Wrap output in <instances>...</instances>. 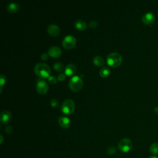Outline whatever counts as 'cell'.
Masks as SVG:
<instances>
[{
    "label": "cell",
    "instance_id": "7",
    "mask_svg": "<svg viewBox=\"0 0 158 158\" xmlns=\"http://www.w3.org/2000/svg\"><path fill=\"white\" fill-rule=\"evenodd\" d=\"M36 89L40 95H45L48 91V85L43 79H39L37 81Z\"/></svg>",
    "mask_w": 158,
    "mask_h": 158
},
{
    "label": "cell",
    "instance_id": "16",
    "mask_svg": "<svg viewBox=\"0 0 158 158\" xmlns=\"http://www.w3.org/2000/svg\"><path fill=\"white\" fill-rule=\"evenodd\" d=\"M93 63L95 66L97 67L103 66L105 64V60L101 56H95L93 59Z\"/></svg>",
    "mask_w": 158,
    "mask_h": 158
},
{
    "label": "cell",
    "instance_id": "18",
    "mask_svg": "<svg viewBox=\"0 0 158 158\" xmlns=\"http://www.w3.org/2000/svg\"><path fill=\"white\" fill-rule=\"evenodd\" d=\"M150 152L153 154L156 155L158 154V143H154L152 145L150 146L149 148Z\"/></svg>",
    "mask_w": 158,
    "mask_h": 158
},
{
    "label": "cell",
    "instance_id": "20",
    "mask_svg": "<svg viewBox=\"0 0 158 158\" xmlns=\"http://www.w3.org/2000/svg\"><path fill=\"white\" fill-rule=\"evenodd\" d=\"M6 77L4 74H1L0 76V87H2L6 83Z\"/></svg>",
    "mask_w": 158,
    "mask_h": 158
},
{
    "label": "cell",
    "instance_id": "11",
    "mask_svg": "<svg viewBox=\"0 0 158 158\" xmlns=\"http://www.w3.org/2000/svg\"><path fill=\"white\" fill-rule=\"evenodd\" d=\"M12 119L11 113L8 111H3L1 112V115H0V120H1L2 123L4 124H7Z\"/></svg>",
    "mask_w": 158,
    "mask_h": 158
},
{
    "label": "cell",
    "instance_id": "13",
    "mask_svg": "<svg viewBox=\"0 0 158 158\" xmlns=\"http://www.w3.org/2000/svg\"><path fill=\"white\" fill-rule=\"evenodd\" d=\"M77 72V67L73 64H67L65 68V74L68 76H72Z\"/></svg>",
    "mask_w": 158,
    "mask_h": 158
},
{
    "label": "cell",
    "instance_id": "24",
    "mask_svg": "<svg viewBox=\"0 0 158 158\" xmlns=\"http://www.w3.org/2000/svg\"><path fill=\"white\" fill-rule=\"evenodd\" d=\"M98 22H96L95 20H92V21H91L90 22V24H89V26H90L92 29L97 28V27H98Z\"/></svg>",
    "mask_w": 158,
    "mask_h": 158
},
{
    "label": "cell",
    "instance_id": "6",
    "mask_svg": "<svg viewBox=\"0 0 158 158\" xmlns=\"http://www.w3.org/2000/svg\"><path fill=\"white\" fill-rule=\"evenodd\" d=\"M77 40L73 35L66 36L63 41V46L66 50H71L76 45Z\"/></svg>",
    "mask_w": 158,
    "mask_h": 158
},
{
    "label": "cell",
    "instance_id": "15",
    "mask_svg": "<svg viewBox=\"0 0 158 158\" xmlns=\"http://www.w3.org/2000/svg\"><path fill=\"white\" fill-rule=\"evenodd\" d=\"M75 27L80 31H84L87 29V24L83 20L79 19L75 22Z\"/></svg>",
    "mask_w": 158,
    "mask_h": 158
},
{
    "label": "cell",
    "instance_id": "17",
    "mask_svg": "<svg viewBox=\"0 0 158 158\" xmlns=\"http://www.w3.org/2000/svg\"><path fill=\"white\" fill-rule=\"evenodd\" d=\"M110 72H111V70L107 67H104L100 71V75L102 78H106L107 76H109Z\"/></svg>",
    "mask_w": 158,
    "mask_h": 158
},
{
    "label": "cell",
    "instance_id": "23",
    "mask_svg": "<svg viewBox=\"0 0 158 158\" xmlns=\"http://www.w3.org/2000/svg\"><path fill=\"white\" fill-rule=\"evenodd\" d=\"M50 105L52 107H56L58 105V102L56 99H51L50 101Z\"/></svg>",
    "mask_w": 158,
    "mask_h": 158
},
{
    "label": "cell",
    "instance_id": "5",
    "mask_svg": "<svg viewBox=\"0 0 158 158\" xmlns=\"http://www.w3.org/2000/svg\"><path fill=\"white\" fill-rule=\"evenodd\" d=\"M133 146L132 141L128 139H123L118 143V147L120 152L123 153L129 152Z\"/></svg>",
    "mask_w": 158,
    "mask_h": 158
},
{
    "label": "cell",
    "instance_id": "22",
    "mask_svg": "<svg viewBox=\"0 0 158 158\" xmlns=\"http://www.w3.org/2000/svg\"><path fill=\"white\" fill-rule=\"evenodd\" d=\"M48 81H49L50 83L52 85L56 84V83H57V79L56 77H54V76H50L48 78Z\"/></svg>",
    "mask_w": 158,
    "mask_h": 158
},
{
    "label": "cell",
    "instance_id": "25",
    "mask_svg": "<svg viewBox=\"0 0 158 158\" xmlns=\"http://www.w3.org/2000/svg\"><path fill=\"white\" fill-rule=\"evenodd\" d=\"M66 74H60L59 75H58V80L59 81H64L65 79H66Z\"/></svg>",
    "mask_w": 158,
    "mask_h": 158
},
{
    "label": "cell",
    "instance_id": "27",
    "mask_svg": "<svg viewBox=\"0 0 158 158\" xmlns=\"http://www.w3.org/2000/svg\"><path fill=\"white\" fill-rule=\"evenodd\" d=\"M5 130L8 133H12L13 132V129L11 126H8L6 128Z\"/></svg>",
    "mask_w": 158,
    "mask_h": 158
},
{
    "label": "cell",
    "instance_id": "14",
    "mask_svg": "<svg viewBox=\"0 0 158 158\" xmlns=\"http://www.w3.org/2000/svg\"><path fill=\"white\" fill-rule=\"evenodd\" d=\"M20 9V5L16 3H11L7 6V11L11 14H15Z\"/></svg>",
    "mask_w": 158,
    "mask_h": 158
},
{
    "label": "cell",
    "instance_id": "10",
    "mask_svg": "<svg viewBox=\"0 0 158 158\" xmlns=\"http://www.w3.org/2000/svg\"><path fill=\"white\" fill-rule=\"evenodd\" d=\"M47 31H48V33L51 36L56 37L59 35L61 30H60L59 27H58L57 25L51 24L48 27Z\"/></svg>",
    "mask_w": 158,
    "mask_h": 158
},
{
    "label": "cell",
    "instance_id": "2",
    "mask_svg": "<svg viewBox=\"0 0 158 158\" xmlns=\"http://www.w3.org/2000/svg\"><path fill=\"white\" fill-rule=\"evenodd\" d=\"M122 63V58L118 53H111L107 56V63L112 67H118Z\"/></svg>",
    "mask_w": 158,
    "mask_h": 158
},
{
    "label": "cell",
    "instance_id": "30",
    "mask_svg": "<svg viewBox=\"0 0 158 158\" xmlns=\"http://www.w3.org/2000/svg\"><path fill=\"white\" fill-rule=\"evenodd\" d=\"M1 143H3V135H1Z\"/></svg>",
    "mask_w": 158,
    "mask_h": 158
},
{
    "label": "cell",
    "instance_id": "3",
    "mask_svg": "<svg viewBox=\"0 0 158 158\" xmlns=\"http://www.w3.org/2000/svg\"><path fill=\"white\" fill-rule=\"evenodd\" d=\"M69 86L72 91L77 92L82 90L84 86V82L80 77L75 75L70 79L69 82Z\"/></svg>",
    "mask_w": 158,
    "mask_h": 158
},
{
    "label": "cell",
    "instance_id": "12",
    "mask_svg": "<svg viewBox=\"0 0 158 158\" xmlns=\"http://www.w3.org/2000/svg\"><path fill=\"white\" fill-rule=\"evenodd\" d=\"M58 123L59 126L64 129H67L71 126V120L67 117H61L59 118Z\"/></svg>",
    "mask_w": 158,
    "mask_h": 158
},
{
    "label": "cell",
    "instance_id": "8",
    "mask_svg": "<svg viewBox=\"0 0 158 158\" xmlns=\"http://www.w3.org/2000/svg\"><path fill=\"white\" fill-rule=\"evenodd\" d=\"M141 20L143 24H145V25H149L153 24L155 22L156 17L151 12H148L142 16Z\"/></svg>",
    "mask_w": 158,
    "mask_h": 158
},
{
    "label": "cell",
    "instance_id": "28",
    "mask_svg": "<svg viewBox=\"0 0 158 158\" xmlns=\"http://www.w3.org/2000/svg\"><path fill=\"white\" fill-rule=\"evenodd\" d=\"M154 111L156 114H158V107H154Z\"/></svg>",
    "mask_w": 158,
    "mask_h": 158
},
{
    "label": "cell",
    "instance_id": "9",
    "mask_svg": "<svg viewBox=\"0 0 158 158\" xmlns=\"http://www.w3.org/2000/svg\"><path fill=\"white\" fill-rule=\"evenodd\" d=\"M48 54L52 58H57L61 56L62 51L60 48L58 46H51L48 51Z\"/></svg>",
    "mask_w": 158,
    "mask_h": 158
},
{
    "label": "cell",
    "instance_id": "4",
    "mask_svg": "<svg viewBox=\"0 0 158 158\" xmlns=\"http://www.w3.org/2000/svg\"><path fill=\"white\" fill-rule=\"evenodd\" d=\"M75 102L71 99L65 100L61 105V111L67 115L72 114L75 111Z\"/></svg>",
    "mask_w": 158,
    "mask_h": 158
},
{
    "label": "cell",
    "instance_id": "21",
    "mask_svg": "<svg viewBox=\"0 0 158 158\" xmlns=\"http://www.w3.org/2000/svg\"><path fill=\"white\" fill-rule=\"evenodd\" d=\"M115 152H116V149L114 146H110L107 148V153L109 154L112 155V154L115 153Z\"/></svg>",
    "mask_w": 158,
    "mask_h": 158
},
{
    "label": "cell",
    "instance_id": "29",
    "mask_svg": "<svg viewBox=\"0 0 158 158\" xmlns=\"http://www.w3.org/2000/svg\"><path fill=\"white\" fill-rule=\"evenodd\" d=\"M149 158H157V157L154 156V155H153V156H151L150 157H149Z\"/></svg>",
    "mask_w": 158,
    "mask_h": 158
},
{
    "label": "cell",
    "instance_id": "1",
    "mask_svg": "<svg viewBox=\"0 0 158 158\" xmlns=\"http://www.w3.org/2000/svg\"><path fill=\"white\" fill-rule=\"evenodd\" d=\"M34 72L41 79H45L50 77V67L45 63H40L37 64L34 67Z\"/></svg>",
    "mask_w": 158,
    "mask_h": 158
},
{
    "label": "cell",
    "instance_id": "19",
    "mask_svg": "<svg viewBox=\"0 0 158 158\" xmlns=\"http://www.w3.org/2000/svg\"><path fill=\"white\" fill-rule=\"evenodd\" d=\"M53 67L54 69V70L58 72H62L64 70V65L63 64V63H59V62L55 63L53 66Z\"/></svg>",
    "mask_w": 158,
    "mask_h": 158
},
{
    "label": "cell",
    "instance_id": "26",
    "mask_svg": "<svg viewBox=\"0 0 158 158\" xmlns=\"http://www.w3.org/2000/svg\"><path fill=\"white\" fill-rule=\"evenodd\" d=\"M48 54L46 53H43L42 55H41V59H42L43 61H46L48 59Z\"/></svg>",
    "mask_w": 158,
    "mask_h": 158
}]
</instances>
